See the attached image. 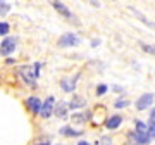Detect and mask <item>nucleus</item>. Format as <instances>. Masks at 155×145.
<instances>
[{"label": "nucleus", "mask_w": 155, "mask_h": 145, "mask_svg": "<svg viewBox=\"0 0 155 145\" xmlns=\"http://www.w3.org/2000/svg\"><path fill=\"white\" fill-rule=\"evenodd\" d=\"M102 145H112V140L109 138V137H104V138H102Z\"/></svg>", "instance_id": "obj_22"}, {"label": "nucleus", "mask_w": 155, "mask_h": 145, "mask_svg": "<svg viewBox=\"0 0 155 145\" xmlns=\"http://www.w3.org/2000/svg\"><path fill=\"white\" fill-rule=\"evenodd\" d=\"M78 145H90V143H88V142H84V140H83V142H79V143H78Z\"/></svg>", "instance_id": "obj_24"}, {"label": "nucleus", "mask_w": 155, "mask_h": 145, "mask_svg": "<svg viewBox=\"0 0 155 145\" xmlns=\"http://www.w3.org/2000/svg\"><path fill=\"white\" fill-rule=\"evenodd\" d=\"M54 104H55V99H54V97H48V99L41 104V107H40V114L43 117H50L52 112H54Z\"/></svg>", "instance_id": "obj_7"}, {"label": "nucleus", "mask_w": 155, "mask_h": 145, "mask_svg": "<svg viewBox=\"0 0 155 145\" xmlns=\"http://www.w3.org/2000/svg\"><path fill=\"white\" fill-rule=\"evenodd\" d=\"M107 92V86L105 85H98V88H97V95H104Z\"/></svg>", "instance_id": "obj_20"}, {"label": "nucleus", "mask_w": 155, "mask_h": 145, "mask_svg": "<svg viewBox=\"0 0 155 145\" xmlns=\"http://www.w3.org/2000/svg\"><path fill=\"white\" fill-rule=\"evenodd\" d=\"M55 114L59 117H62V119H66V116H67V104L66 102H59L55 106Z\"/></svg>", "instance_id": "obj_12"}, {"label": "nucleus", "mask_w": 155, "mask_h": 145, "mask_svg": "<svg viewBox=\"0 0 155 145\" xmlns=\"http://www.w3.org/2000/svg\"><path fill=\"white\" fill-rule=\"evenodd\" d=\"M155 100V95L153 93H143L140 97L138 100H136V109L138 111H145V109H148Z\"/></svg>", "instance_id": "obj_3"}, {"label": "nucleus", "mask_w": 155, "mask_h": 145, "mask_svg": "<svg viewBox=\"0 0 155 145\" xmlns=\"http://www.w3.org/2000/svg\"><path fill=\"white\" fill-rule=\"evenodd\" d=\"M16 45H17V40L14 38V36H7V38H4V42L0 43V54L5 56V57L11 56V54H14Z\"/></svg>", "instance_id": "obj_1"}, {"label": "nucleus", "mask_w": 155, "mask_h": 145, "mask_svg": "<svg viewBox=\"0 0 155 145\" xmlns=\"http://www.w3.org/2000/svg\"><path fill=\"white\" fill-rule=\"evenodd\" d=\"M83 114H76V116H72V119H74V123H83Z\"/></svg>", "instance_id": "obj_21"}, {"label": "nucleus", "mask_w": 155, "mask_h": 145, "mask_svg": "<svg viewBox=\"0 0 155 145\" xmlns=\"http://www.w3.org/2000/svg\"><path fill=\"white\" fill-rule=\"evenodd\" d=\"M50 4H52V7L55 9L59 14H61L62 17H66V19H74V16H72V12L67 9L64 4H62L61 0H50Z\"/></svg>", "instance_id": "obj_5"}, {"label": "nucleus", "mask_w": 155, "mask_h": 145, "mask_svg": "<svg viewBox=\"0 0 155 145\" xmlns=\"http://www.w3.org/2000/svg\"><path fill=\"white\" fill-rule=\"evenodd\" d=\"M9 29H11V26H9V22H0V36H4V35L9 33Z\"/></svg>", "instance_id": "obj_17"}, {"label": "nucleus", "mask_w": 155, "mask_h": 145, "mask_svg": "<svg viewBox=\"0 0 155 145\" xmlns=\"http://www.w3.org/2000/svg\"><path fill=\"white\" fill-rule=\"evenodd\" d=\"M141 49H143L145 52H148V54H152V56H155V45H147V43H141Z\"/></svg>", "instance_id": "obj_18"}, {"label": "nucleus", "mask_w": 155, "mask_h": 145, "mask_svg": "<svg viewBox=\"0 0 155 145\" xmlns=\"http://www.w3.org/2000/svg\"><path fill=\"white\" fill-rule=\"evenodd\" d=\"M19 74H21V78L26 81L28 85H31V86H35V79H36V76H35L33 69H31V66H22L21 69H19Z\"/></svg>", "instance_id": "obj_6"}, {"label": "nucleus", "mask_w": 155, "mask_h": 145, "mask_svg": "<svg viewBox=\"0 0 155 145\" xmlns=\"http://www.w3.org/2000/svg\"><path fill=\"white\" fill-rule=\"evenodd\" d=\"M38 145H48V143H38Z\"/></svg>", "instance_id": "obj_25"}, {"label": "nucleus", "mask_w": 155, "mask_h": 145, "mask_svg": "<svg viewBox=\"0 0 155 145\" xmlns=\"http://www.w3.org/2000/svg\"><path fill=\"white\" fill-rule=\"evenodd\" d=\"M84 104H86V100H84L83 97L74 95V97H72V100L69 102V109H81V107H84Z\"/></svg>", "instance_id": "obj_9"}, {"label": "nucleus", "mask_w": 155, "mask_h": 145, "mask_svg": "<svg viewBox=\"0 0 155 145\" xmlns=\"http://www.w3.org/2000/svg\"><path fill=\"white\" fill-rule=\"evenodd\" d=\"M121 123H122V117L121 116H112V117H109V119H107L105 126L109 130H116V128H119V126H121Z\"/></svg>", "instance_id": "obj_10"}, {"label": "nucleus", "mask_w": 155, "mask_h": 145, "mask_svg": "<svg viewBox=\"0 0 155 145\" xmlns=\"http://www.w3.org/2000/svg\"><path fill=\"white\" fill-rule=\"evenodd\" d=\"M129 138L134 145H148L152 142V137H150L147 131H133L129 135Z\"/></svg>", "instance_id": "obj_2"}, {"label": "nucleus", "mask_w": 155, "mask_h": 145, "mask_svg": "<svg viewBox=\"0 0 155 145\" xmlns=\"http://www.w3.org/2000/svg\"><path fill=\"white\" fill-rule=\"evenodd\" d=\"M61 133L64 135V137H79L81 131H76V130H72L71 126H64V128L61 130Z\"/></svg>", "instance_id": "obj_14"}, {"label": "nucleus", "mask_w": 155, "mask_h": 145, "mask_svg": "<svg viewBox=\"0 0 155 145\" xmlns=\"http://www.w3.org/2000/svg\"><path fill=\"white\" fill-rule=\"evenodd\" d=\"M136 131H147L148 133V124L141 123V121H136Z\"/></svg>", "instance_id": "obj_19"}, {"label": "nucleus", "mask_w": 155, "mask_h": 145, "mask_svg": "<svg viewBox=\"0 0 155 145\" xmlns=\"http://www.w3.org/2000/svg\"><path fill=\"white\" fill-rule=\"evenodd\" d=\"M26 106H28V109L33 112V114H38L40 107H41V100H40L38 97H29L28 100H26Z\"/></svg>", "instance_id": "obj_8"}, {"label": "nucleus", "mask_w": 155, "mask_h": 145, "mask_svg": "<svg viewBox=\"0 0 155 145\" xmlns=\"http://www.w3.org/2000/svg\"><path fill=\"white\" fill-rule=\"evenodd\" d=\"M78 78V76H76ZM76 78L74 79H69V78H64L61 81V86L64 88V92H72L74 90V86H76Z\"/></svg>", "instance_id": "obj_11"}, {"label": "nucleus", "mask_w": 155, "mask_h": 145, "mask_svg": "<svg viewBox=\"0 0 155 145\" xmlns=\"http://www.w3.org/2000/svg\"><path fill=\"white\" fill-rule=\"evenodd\" d=\"M129 106V100H126V99H119V100L114 104V107H117V109H124V107Z\"/></svg>", "instance_id": "obj_16"}, {"label": "nucleus", "mask_w": 155, "mask_h": 145, "mask_svg": "<svg viewBox=\"0 0 155 145\" xmlns=\"http://www.w3.org/2000/svg\"><path fill=\"white\" fill-rule=\"evenodd\" d=\"M79 42L81 40L78 38L74 33H64L61 36V40H59V45L61 47H76V45H79Z\"/></svg>", "instance_id": "obj_4"}, {"label": "nucleus", "mask_w": 155, "mask_h": 145, "mask_svg": "<svg viewBox=\"0 0 155 145\" xmlns=\"http://www.w3.org/2000/svg\"><path fill=\"white\" fill-rule=\"evenodd\" d=\"M150 123L155 124V107L152 109V112H150Z\"/></svg>", "instance_id": "obj_23"}, {"label": "nucleus", "mask_w": 155, "mask_h": 145, "mask_svg": "<svg viewBox=\"0 0 155 145\" xmlns=\"http://www.w3.org/2000/svg\"><path fill=\"white\" fill-rule=\"evenodd\" d=\"M131 11H133V14H134V16L138 17V19H141V21H143L145 24H147V26H150V28H153V29H155V22H152L150 19H147V17H145L143 14H140V12L136 11V9H133V7H131Z\"/></svg>", "instance_id": "obj_13"}, {"label": "nucleus", "mask_w": 155, "mask_h": 145, "mask_svg": "<svg viewBox=\"0 0 155 145\" xmlns=\"http://www.w3.org/2000/svg\"><path fill=\"white\" fill-rule=\"evenodd\" d=\"M9 11H11V5H9L7 2H4V0H0V16L7 14Z\"/></svg>", "instance_id": "obj_15"}]
</instances>
